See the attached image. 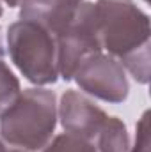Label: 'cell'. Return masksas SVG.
<instances>
[{
    "label": "cell",
    "mask_w": 151,
    "mask_h": 152,
    "mask_svg": "<svg viewBox=\"0 0 151 152\" xmlns=\"http://www.w3.org/2000/svg\"><path fill=\"white\" fill-rule=\"evenodd\" d=\"M53 94L30 90L7 110L0 122V133L11 142L13 152H39L53 131Z\"/></svg>",
    "instance_id": "6da1fadb"
},
{
    "label": "cell",
    "mask_w": 151,
    "mask_h": 152,
    "mask_svg": "<svg viewBox=\"0 0 151 152\" xmlns=\"http://www.w3.org/2000/svg\"><path fill=\"white\" fill-rule=\"evenodd\" d=\"M9 46L14 62L36 83H50L57 78V62L53 60L55 46L53 39L48 37L32 21L25 20L16 23L9 30Z\"/></svg>",
    "instance_id": "7a4b0ae2"
},
{
    "label": "cell",
    "mask_w": 151,
    "mask_h": 152,
    "mask_svg": "<svg viewBox=\"0 0 151 152\" xmlns=\"http://www.w3.org/2000/svg\"><path fill=\"white\" fill-rule=\"evenodd\" d=\"M18 94V81L11 71L5 69L2 58H0V112L7 106H11L13 97Z\"/></svg>",
    "instance_id": "3957f363"
},
{
    "label": "cell",
    "mask_w": 151,
    "mask_h": 152,
    "mask_svg": "<svg viewBox=\"0 0 151 152\" xmlns=\"http://www.w3.org/2000/svg\"><path fill=\"white\" fill-rule=\"evenodd\" d=\"M46 152H94L89 145H84L71 136H59Z\"/></svg>",
    "instance_id": "277c9868"
},
{
    "label": "cell",
    "mask_w": 151,
    "mask_h": 152,
    "mask_svg": "<svg viewBox=\"0 0 151 152\" xmlns=\"http://www.w3.org/2000/svg\"><path fill=\"white\" fill-rule=\"evenodd\" d=\"M5 2H9V5H16L20 0H5Z\"/></svg>",
    "instance_id": "5b68a950"
},
{
    "label": "cell",
    "mask_w": 151,
    "mask_h": 152,
    "mask_svg": "<svg viewBox=\"0 0 151 152\" xmlns=\"http://www.w3.org/2000/svg\"><path fill=\"white\" fill-rule=\"evenodd\" d=\"M0 152H4V149H2V145H0Z\"/></svg>",
    "instance_id": "8992f818"
},
{
    "label": "cell",
    "mask_w": 151,
    "mask_h": 152,
    "mask_svg": "<svg viewBox=\"0 0 151 152\" xmlns=\"http://www.w3.org/2000/svg\"><path fill=\"white\" fill-rule=\"evenodd\" d=\"M0 55H2V50H0Z\"/></svg>",
    "instance_id": "52a82bcc"
},
{
    "label": "cell",
    "mask_w": 151,
    "mask_h": 152,
    "mask_svg": "<svg viewBox=\"0 0 151 152\" xmlns=\"http://www.w3.org/2000/svg\"><path fill=\"white\" fill-rule=\"evenodd\" d=\"M0 14H2V9H0Z\"/></svg>",
    "instance_id": "ba28073f"
}]
</instances>
